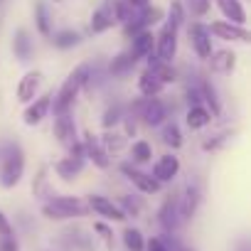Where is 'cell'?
Segmentation results:
<instances>
[{
    "mask_svg": "<svg viewBox=\"0 0 251 251\" xmlns=\"http://www.w3.org/2000/svg\"><path fill=\"white\" fill-rule=\"evenodd\" d=\"M94 76H96V67H91L89 62L74 67V69L67 74V79L62 81L59 91L52 94V113H54V116H59V113H72L76 99L81 96V91L91 89Z\"/></svg>",
    "mask_w": 251,
    "mask_h": 251,
    "instance_id": "1",
    "label": "cell"
},
{
    "mask_svg": "<svg viewBox=\"0 0 251 251\" xmlns=\"http://www.w3.org/2000/svg\"><path fill=\"white\" fill-rule=\"evenodd\" d=\"M40 214H42V219H47V222L62 224V222H72V219L89 217L91 212H89L84 197H76V195H54V192H52V195L40 204Z\"/></svg>",
    "mask_w": 251,
    "mask_h": 251,
    "instance_id": "2",
    "label": "cell"
},
{
    "mask_svg": "<svg viewBox=\"0 0 251 251\" xmlns=\"http://www.w3.org/2000/svg\"><path fill=\"white\" fill-rule=\"evenodd\" d=\"M126 111H128L138 126H146V128H160V126L173 118L170 116V103L160 96H141V99H133L128 106H126Z\"/></svg>",
    "mask_w": 251,
    "mask_h": 251,
    "instance_id": "3",
    "label": "cell"
},
{
    "mask_svg": "<svg viewBox=\"0 0 251 251\" xmlns=\"http://www.w3.org/2000/svg\"><path fill=\"white\" fill-rule=\"evenodd\" d=\"M25 151L18 143H8L0 151V187L3 190H15L23 177H25Z\"/></svg>",
    "mask_w": 251,
    "mask_h": 251,
    "instance_id": "4",
    "label": "cell"
},
{
    "mask_svg": "<svg viewBox=\"0 0 251 251\" xmlns=\"http://www.w3.org/2000/svg\"><path fill=\"white\" fill-rule=\"evenodd\" d=\"M118 173L126 177V182H131L133 190H136L138 195H143V197H155V195L163 192V185H160L151 173L141 170L138 165H133V163H128V160L118 163Z\"/></svg>",
    "mask_w": 251,
    "mask_h": 251,
    "instance_id": "5",
    "label": "cell"
},
{
    "mask_svg": "<svg viewBox=\"0 0 251 251\" xmlns=\"http://www.w3.org/2000/svg\"><path fill=\"white\" fill-rule=\"evenodd\" d=\"M200 204H202V185L197 180H187L182 190H177V212H180L182 226L195 219V214L200 212Z\"/></svg>",
    "mask_w": 251,
    "mask_h": 251,
    "instance_id": "6",
    "label": "cell"
},
{
    "mask_svg": "<svg viewBox=\"0 0 251 251\" xmlns=\"http://www.w3.org/2000/svg\"><path fill=\"white\" fill-rule=\"evenodd\" d=\"M185 32H187V45H190L192 54L200 62H207L212 50H214V40H212L207 25L200 20H192V23H185Z\"/></svg>",
    "mask_w": 251,
    "mask_h": 251,
    "instance_id": "7",
    "label": "cell"
},
{
    "mask_svg": "<svg viewBox=\"0 0 251 251\" xmlns=\"http://www.w3.org/2000/svg\"><path fill=\"white\" fill-rule=\"evenodd\" d=\"M209 35L219 42H226V45H249L251 42V32L246 25H234V23H226V20H212L207 25Z\"/></svg>",
    "mask_w": 251,
    "mask_h": 251,
    "instance_id": "8",
    "label": "cell"
},
{
    "mask_svg": "<svg viewBox=\"0 0 251 251\" xmlns=\"http://www.w3.org/2000/svg\"><path fill=\"white\" fill-rule=\"evenodd\" d=\"M86 207L91 214H96L99 219L108 222V224H123V222H128L126 219V214L121 212V207L116 204V200L106 197V195H86Z\"/></svg>",
    "mask_w": 251,
    "mask_h": 251,
    "instance_id": "9",
    "label": "cell"
},
{
    "mask_svg": "<svg viewBox=\"0 0 251 251\" xmlns=\"http://www.w3.org/2000/svg\"><path fill=\"white\" fill-rule=\"evenodd\" d=\"M155 222L160 226L163 234H177L182 229L180 222V212H177V192H168L155 212Z\"/></svg>",
    "mask_w": 251,
    "mask_h": 251,
    "instance_id": "10",
    "label": "cell"
},
{
    "mask_svg": "<svg viewBox=\"0 0 251 251\" xmlns=\"http://www.w3.org/2000/svg\"><path fill=\"white\" fill-rule=\"evenodd\" d=\"M52 94L54 91L37 94L30 103H25V108H23V123L27 126V128H37V126H42L52 116Z\"/></svg>",
    "mask_w": 251,
    "mask_h": 251,
    "instance_id": "11",
    "label": "cell"
},
{
    "mask_svg": "<svg viewBox=\"0 0 251 251\" xmlns=\"http://www.w3.org/2000/svg\"><path fill=\"white\" fill-rule=\"evenodd\" d=\"M81 148H84V158H86V163H91L96 170H111V165H113V158L106 153V148L101 146V138H99V133H94V131H86L81 138Z\"/></svg>",
    "mask_w": 251,
    "mask_h": 251,
    "instance_id": "12",
    "label": "cell"
},
{
    "mask_svg": "<svg viewBox=\"0 0 251 251\" xmlns=\"http://www.w3.org/2000/svg\"><path fill=\"white\" fill-rule=\"evenodd\" d=\"M180 173H182V160L177 158V153H163V155H158L155 160H153V170H151V175L165 187V185H173L177 177H180Z\"/></svg>",
    "mask_w": 251,
    "mask_h": 251,
    "instance_id": "13",
    "label": "cell"
},
{
    "mask_svg": "<svg viewBox=\"0 0 251 251\" xmlns=\"http://www.w3.org/2000/svg\"><path fill=\"white\" fill-rule=\"evenodd\" d=\"M177 47H180V30L170 27V25H160L155 32V57L163 62H175L177 57Z\"/></svg>",
    "mask_w": 251,
    "mask_h": 251,
    "instance_id": "14",
    "label": "cell"
},
{
    "mask_svg": "<svg viewBox=\"0 0 251 251\" xmlns=\"http://www.w3.org/2000/svg\"><path fill=\"white\" fill-rule=\"evenodd\" d=\"M52 136L57 138V143L62 148H69L72 143L79 141V128H76L74 113H59L52 118Z\"/></svg>",
    "mask_w": 251,
    "mask_h": 251,
    "instance_id": "15",
    "label": "cell"
},
{
    "mask_svg": "<svg viewBox=\"0 0 251 251\" xmlns=\"http://www.w3.org/2000/svg\"><path fill=\"white\" fill-rule=\"evenodd\" d=\"M239 64V54L229 47H219V50H212L209 59H207V67H209V74L214 76H229L234 74Z\"/></svg>",
    "mask_w": 251,
    "mask_h": 251,
    "instance_id": "16",
    "label": "cell"
},
{
    "mask_svg": "<svg viewBox=\"0 0 251 251\" xmlns=\"http://www.w3.org/2000/svg\"><path fill=\"white\" fill-rule=\"evenodd\" d=\"M42 79H45L42 69H27V72L20 76V81L15 84V99H18L23 106H25V103H30V101L40 94Z\"/></svg>",
    "mask_w": 251,
    "mask_h": 251,
    "instance_id": "17",
    "label": "cell"
},
{
    "mask_svg": "<svg viewBox=\"0 0 251 251\" xmlns=\"http://www.w3.org/2000/svg\"><path fill=\"white\" fill-rule=\"evenodd\" d=\"M118 27L116 18H113V0H101V5L94 8L91 18H89V32L91 35H103L108 30Z\"/></svg>",
    "mask_w": 251,
    "mask_h": 251,
    "instance_id": "18",
    "label": "cell"
},
{
    "mask_svg": "<svg viewBox=\"0 0 251 251\" xmlns=\"http://www.w3.org/2000/svg\"><path fill=\"white\" fill-rule=\"evenodd\" d=\"M143 62H146V69H148V72L160 81V84L173 86V84H177V81H180V72H177L175 62H163V59H158L155 54L146 57Z\"/></svg>",
    "mask_w": 251,
    "mask_h": 251,
    "instance_id": "19",
    "label": "cell"
},
{
    "mask_svg": "<svg viewBox=\"0 0 251 251\" xmlns=\"http://www.w3.org/2000/svg\"><path fill=\"white\" fill-rule=\"evenodd\" d=\"M214 123V116L209 113V108L204 103H195V106H187L185 108V128L197 133V131H204Z\"/></svg>",
    "mask_w": 251,
    "mask_h": 251,
    "instance_id": "20",
    "label": "cell"
},
{
    "mask_svg": "<svg viewBox=\"0 0 251 251\" xmlns=\"http://www.w3.org/2000/svg\"><path fill=\"white\" fill-rule=\"evenodd\" d=\"M153 52H155V32L153 30H143V32H138L128 40V54L136 62H143Z\"/></svg>",
    "mask_w": 251,
    "mask_h": 251,
    "instance_id": "21",
    "label": "cell"
},
{
    "mask_svg": "<svg viewBox=\"0 0 251 251\" xmlns=\"http://www.w3.org/2000/svg\"><path fill=\"white\" fill-rule=\"evenodd\" d=\"M212 5L219 10V15L226 23H234V25H246L249 23V13L244 8V0H212Z\"/></svg>",
    "mask_w": 251,
    "mask_h": 251,
    "instance_id": "22",
    "label": "cell"
},
{
    "mask_svg": "<svg viewBox=\"0 0 251 251\" xmlns=\"http://www.w3.org/2000/svg\"><path fill=\"white\" fill-rule=\"evenodd\" d=\"M86 165H89V163H86L84 158L64 155V158H59V160L54 163V168H50V170H54L59 180H64V182H74V180L86 170Z\"/></svg>",
    "mask_w": 251,
    "mask_h": 251,
    "instance_id": "23",
    "label": "cell"
},
{
    "mask_svg": "<svg viewBox=\"0 0 251 251\" xmlns=\"http://www.w3.org/2000/svg\"><path fill=\"white\" fill-rule=\"evenodd\" d=\"M13 54L23 64L32 62V57H35V40H32L27 27H18L15 30V35H13Z\"/></svg>",
    "mask_w": 251,
    "mask_h": 251,
    "instance_id": "24",
    "label": "cell"
},
{
    "mask_svg": "<svg viewBox=\"0 0 251 251\" xmlns=\"http://www.w3.org/2000/svg\"><path fill=\"white\" fill-rule=\"evenodd\" d=\"M160 143L170 151V153H177L182 146H185V133H182V126L173 118H168L163 126H160Z\"/></svg>",
    "mask_w": 251,
    "mask_h": 251,
    "instance_id": "25",
    "label": "cell"
},
{
    "mask_svg": "<svg viewBox=\"0 0 251 251\" xmlns=\"http://www.w3.org/2000/svg\"><path fill=\"white\" fill-rule=\"evenodd\" d=\"M32 20H35L37 35L45 37V40H50L52 32H54V18H52V10H50V3H47V0H37V3H35Z\"/></svg>",
    "mask_w": 251,
    "mask_h": 251,
    "instance_id": "26",
    "label": "cell"
},
{
    "mask_svg": "<svg viewBox=\"0 0 251 251\" xmlns=\"http://www.w3.org/2000/svg\"><path fill=\"white\" fill-rule=\"evenodd\" d=\"M136 64L138 62L128 54V50H123V52H118V54L111 57V62L106 67V74H108V79H126V76L133 74Z\"/></svg>",
    "mask_w": 251,
    "mask_h": 251,
    "instance_id": "27",
    "label": "cell"
},
{
    "mask_svg": "<svg viewBox=\"0 0 251 251\" xmlns=\"http://www.w3.org/2000/svg\"><path fill=\"white\" fill-rule=\"evenodd\" d=\"M116 204L121 207V212L126 214V219H141L143 212L148 209V202L143 195L138 192H126V195H118Z\"/></svg>",
    "mask_w": 251,
    "mask_h": 251,
    "instance_id": "28",
    "label": "cell"
},
{
    "mask_svg": "<svg viewBox=\"0 0 251 251\" xmlns=\"http://www.w3.org/2000/svg\"><path fill=\"white\" fill-rule=\"evenodd\" d=\"M200 91H202V103L209 108V113L214 116V121L222 116V111H224V106H222V99H219V91H217V86L212 84V79H207V76H200Z\"/></svg>",
    "mask_w": 251,
    "mask_h": 251,
    "instance_id": "29",
    "label": "cell"
},
{
    "mask_svg": "<svg viewBox=\"0 0 251 251\" xmlns=\"http://www.w3.org/2000/svg\"><path fill=\"white\" fill-rule=\"evenodd\" d=\"M50 42L54 45V50L67 52V50L79 47V45L84 42V35H81L79 30H74V27H62V30H54V32H52Z\"/></svg>",
    "mask_w": 251,
    "mask_h": 251,
    "instance_id": "30",
    "label": "cell"
},
{
    "mask_svg": "<svg viewBox=\"0 0 251 251\" xmlns=\"http://www.w3.org/2000/svg\"><path fill=\"white\" fill-rule=\"evenodd\" d=\"M153 158H155V155H153V146H151V141L138 138V141H133V143L128 146V163L143 168V165H151Z\"/></svg>",
    "mask_w": 251,
    "mask_h": 251,
    "instance_id": "31",
    "label": "cell"
},
{
    "mask_svg": "<svg viewBox=\"0 0 251 251\" xmlns=\"http://www.w3.org/2000/svg\"><path fill=\"white\" fill-rule=\"evenodd\" d=\"M136 89H138V94L141 96H146V99H151V96H163L165 94V84H160L148 69H143L141 74H138V79H136Z\"/></svg>",
    "mask_w": 251,
    "mask_h": 251,
    "instance_id": "32",
    "label": "cell"
},
{
    "mask_svg": "<svg viewBox=\"0 0 251 251\" xmlns=\"http://www.w3.org/2000/svg\"><path fill=\"white\" fill-rule=\"evenodd\" d=\"M30 190H32V197H37V200H42V202L52 195L50 165H40V168H37V173H35V177H32V182H30Z\"/></svg>",
    "mask_w": 251,
    "mask_h": 251,
    "instance_id": "33",
    "label": "cell"
},
{
    "mask_svg": "<svg viewBox=\"0 0 251 251\" xmlns=\"http://www.w3.org/2000/svg\"><path fill=\"white\" fill-rule=\"evenodd\" d=\"M101 146L106 148V153L113 158V155H118L121 151H126L128 148V138H126L123 133H121V128H113V131H103L101 136Z\"/></svg>",
    "mask_w": 251,
    "mask_h": 251,
    "instance_id": "34",
    "label": "cell"
},
{
    "mask_svg": "<svg viewBox=\"0 0 251 251\" xmlns=\"http://www.w3.org/2000/svg\"><path fill=\"white\" fill-rule=\"evenodd\" d=\"M121 244H123L126 251H146V234L138 226L128 224L121 231Z\"/></svg>",
    "mask_w": 251,
    "mask_h": 251,
    "instance_id": "35",
    "label": "cell"
},
{
    "mask_svg": "<svg viewBox=\"0 0 251 251\" xmlns=\"http://www.w3.org/2000/svg\"><path fill=\"white\" fill-rule=\"evenodd\" d=\"M123 116H126V103H118V101L108 103V106L103 108V113H101V128H103V131L118 128L121 121H123Z\"/></svg>",
    "mask_w": 251,
    "mask_h": 251,
    "instance_id": "36",
    "label": "cell"
},
{
    "mask_svg": "<svg viewBox=\"0 0 251 251\" xmlns=\"http://www.w3.org/2000/svg\"><path fill=\"white\" fill-rule=\"evenodd\" d=\"M163 23L170 25V27H175V30H182V27H185V23H187V13H185L182 0H173L170 8H168V13H165V20H163Z\"/></svg>",
    "mask_w": 251,
    "mask_h": 251,
    "instance_id": "37",
    "label": "cell"
},
{
    "mask_svg": "<svg viewBox=\"0 0 251 251\" xmlns=\"http://www.w3.org/2000/svg\"><path fill=\"white\" fill-rule=\"evenodd\" d=\"M182 5H185L187 18L192 20H202L212 13V0H182Z\"/></svg>",
    "mask_w": 251,
    "mask_h": 251,
    "instance_id": "38",
    "label": "cell"
},
{
    "mask_svg": "<svg viewBox=\"0 0 251 251\" xmlns=\"http://www.w3.org/2000/svg\"><path fill=\"white\" fill-rule=\"evenodd\" d=\"M91 231L101 239V244H103L106 249H111V251H113V246H116V234H113V226H111L108 222L96 219V222L91 224Z\"/></svg>",
    "mask_w": 251,
    "mask_h": 251,
    "instance_id": "39",
    "label": "cell"
},
{
    "mask_svg": "<svg viewBox=\"0 0 251 251\" xmlns=\"http://www.w3.org/2000/svg\"><path fill=\"white\" fill-rule=\"evenodd\" d=\"M138 10H133L126 0H113V18H116V25L121 27V25H126L133 15H136Z\"/></svg>",
    "mask_w": 251,
    "mask_h": 251,
    "instance_id": "40",
    "label": "cell"
},
{
    "mask_svg": "<svg viewBox=\"0 0 251 251\" xmlns=\"http://www.w3.org/2000/svg\"><path fill=\"white\" fill-rule=\"evenodd\" d=\"M229 138H231V133H214V136H207V138L202 141V151H204V153H217L219 148H224V146L229 143Z\"/></svg>",
    "mask_w": 251,
    "mask_h": 251,
    "instance_id": "41",
    "label": "cell"
},
{
    "mask_svg": "<svg viewBox=\"0 0 251 251\" xmlns=\"http://www.w3.org/2000/svg\"><path fill=\"white\" fill-rule=\"evenodd\" d=\"M0 251H23L20 239H18L15 234H10V236H0Z\"/></svg>",
    "mask_w": 251,
    "mask_h": 251,
    "instance_id": "42",
    "label": "cell"
},
{
    "mask_svg": "<svg viewBox=\"0 0 251 251\" xmlns=\"http://www.w3.org/2000/svg\"><path fill=\"white\" fill-rule=\"evenodd\" d=\"M10 234H15V226H13L10 217L0 209V236H10Z\"/></svg>",
    "mask_w": 251,
    "mask_h": 251,
    "instance_id": "43",
    "label": "cell"
},
{
    "mask_svg": "<svg viewBox=\"0 0 251 251\" xmlns=\"http://www.w3.org/2000/svg\"><path fill=\"white\" fill-rule=\"evenodd\" d=\"M126 3H128L133 10H143V8H148L153 3V0H126Z\"/></svg>",
    "mask_w": 251,
    "mask_h": 251,
    "instance_id": "44",
    "label": "cell"
},
{
    "mask_svg": "<svg viewBox=\"0 0 251 251\" xmlns=\"http://www.w3.org/2000/svg\"><path fill=\"white\" fill-rule=\"evenodd\" d=\"M180 251H195V249H190V246H180Z\"/></svg>",
    "mask_w": 251,
    "mask_h": 251,
    "instance_id": "45",
    "label": "cell"
},
{
    "mask_svg": "<svg viewBox=\"0 0 251 251\" xmlns=\"http://www.w3.org/2000/svg\"><path fill=\"white\" fill-rule=\"evenodd\" d=\"M52 3H62V0H52Z\"/></svg>",
    "mask_w": 251,
    "mask_h": 251,
    "instance_id": "46",
    "label": "cell"
}]
</instances>
